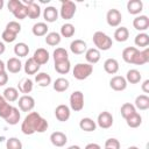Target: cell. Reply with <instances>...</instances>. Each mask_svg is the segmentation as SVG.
Returning <instances> with one entry per match:
<instances>
[{
	"label": "cell",
	"instance_id": "obj_1",
	"mask_svg": "<svg viewBox=\"0 0 149 149\" xmlns=\"http://www.w3.org/2000/svg\"><path fill=\"white\" fill-rule=\"evenodd\" d=\"M49 127L48 121L37 112H30L21 123V130L24 135H33L35 133H44Z\"/></svg>",
	"mask_w": 149,
	"mask_h": 149
},
{
	"label": "cell",
	"instance_id": "obj_2",
	"mask_svg": "<svg viewBox=\"0 0 149 149\" xmlns=\"http://www.w3.org/2000/svg\"><path fill=\"white\" fill-rule=\"evenodd\" d=\"M92 41L95 45V49H98L99 51L102 50V51H107L112 48L113 45V41L112 38L105 34L104 31H95L93 34V37H92Z\"/></svg>",
	"mask_w": 149,
	"mask_h": 149
},
{
	"label": "cell",
	"instance_id": "obj_3",
	"mask_svg": "<svg viewBox=\"0 0 149 149\" xmlns=\"http://www.w3.org/2000/svg\"><path fill=\"white\" fill-rule=\"evenodd\" d=\"M93 72V65L88 63H77L72 70V76L77 80H84L88 78Z\"/></svg>",
	"mask_w": 149,
	"mask_h": 149
},
{
	"label": "cell",
	"instance_id": "obj_4",
	"mask_svg": "<svg viewBox=\"0 0 149 149\" xmlns=\"http://www.w3.org/2000/svg\"><path fill=\"white\" fill-rule=\"evenodd\" d=\"M76 10H77V6L73 1L63 0L61 5V9H59V15L64 20H71L74 16Z\"/></svg>",
	"mask_w": 149,
	"mask_h": 149
},
{
	"label": "cell",
	"instance_id": "obj_5",
	"mask_svg": "<svg viewBox=\"0 0 149 149\" xmlns=\"http://www.w3.org/2000/svg\"><path fill=\"white\" fill-rule=\"evenodd\" d=\"M84 108V93L81 91H73L70 95V109L80 112Z\"/></svg>",
	"mask_w": 149,
	"mask_h": 149
},
{
	"label": "cell",
	"instance_id": "obj_6",
	"mask_svg": "<svg viewBox=\"0 0 149 149\" xmlns=\"http://www.w3.org/2000/svg\"><path fill=\"white\" fill-rule=\"evenodd\" d=\"M106 21L107 24L111 27H119L121 21H122V14L119 9L116 8H112L107 12L106 14Z\"/></svg>",
	"mask_w": 149,
	"mask_h": 149
},
{
	"label": "cell",
	"instance_id": "obj_7",
	"mask_svg": "<svg viewBox=\"0 0 149 149\" xmlns=\"http://www.w3.org/2000/svg\"><path fill=\"white\" fill-rule=\"evenodd\" d=\"M17 104L22 112H31L35 107V99L29 94H23L17 99Z\"/></svg>",
	"mask_w": 149,
	"mask_h": 149
},
{
	"label": "cell",
	"instance_id": "obj_8",
	"mask_svg": "<svg viewBox=\"0 0 149 149\" xmlns=\"http://www.w3.org/2000/svg\"><path fill=\"white\" fill-rule=\"evenodd\" d=\"M22 2L27 6V13H28V17L31 20L38 19L41 15V7L38 3H36L33 0H22Z\"/></svg>",
	"mask_w": 149,
	"mask_h": 149
},
{
	"label": "cell",
	"instance_id": "obj_9",
	"mask_svg": "<svg viewBox=\"0 0 149 149\" xmlns=\"http://www.w3.org/2000/svg\"><path fill=\"white\" fill-rule=\"evenodd\" d=\"M95 122H97V125H98L100 128H102V129L111 128L112 125H113V115H112L109 112L104 111V112H101V113L98 115Z\"/></svg>",
	"mask_w": 149,
	"mask_h": 149
},
{
	"label": "cell",
	"instance_id": "obj_10",
	"mask_svg": "<svg viewBox=\"0 0 149 149\" xmlns=\"http://www.w3.org/2000/svg\"><path fill=\"white\" fill-rule=\"evenodd\" d=\"M55 116L61 122L68 121L70 119V116H71V109H70V107L68 105H64V104L58 105L55 108Z\"/></svg>",
	"mask_w": 149,
	"mask_h": 149
},
{
	"label": "cell",
	"instance_id": "obj_11",
	"mask_svg": "<svg viewBox=\"0 0 149 149\" xmlns=\"http://www.w3.org/2000/svg\"><path fill=\"white\" fill-rule=\"evenodd\" d=\"M127 85H128V83L126 81V78L122 77V76H114L109 80L111 88L114 90V91H118V92L125 91L127 88Z\"/></svg>",
	"mask_w": 149,
	"mask_h": 149
},
{
	"label": "cell",
	"instance_id": "obj_12",
	"mask_svg": "<svg viewBox=\"0 0 149 149\" xmlns=\"http://www.w3.org/2000/svg\"><path fill=\"white\" fill-rule=\"evenodd\" d=\"M133 27L140 33H144L149 28V17L147 15H139L133 20Z\"/></svg>",
	"mask_w": 149,
	"mask_h": 149
},
{
	"label": "cell",
	"instance_id": "obj_13",
	"mask_svg": "<svg viewBox=\"0 0 149 149\" xmlns=\"http://www.w3.org/2000/svg\"><path fill=\"white\" fill-rule=\"evenodd\" d=\"M33 58L34 61L40 64V65H43L45 63H48L49 58H50V55H49V51L44 48H38L34 51V55H33Z\"/></svg>",
	"mask_w": 149,
	"mask_h": 149
},
{
	"label": "cell",
	"instance_id": "obj_14",
	"mask_svg": "<svg viewBox=\"0 0 149 149\" xmlns=\"http://www.w3.org/2000/svg\"><path fill=\"white\" fill-rule=\"evenodd\" d=\"M50 142L52 143V146L61 148V147H64L66 144L68 137L63 132H54L50 135Z\"/></svg>",
	"mask_w": 149,
	"mask_h": 149
},
{
	"label": "cell",
	"instance_id": "obj_15",
	"mask_svg": "<svg viewBox=\"0 0 149 149\" xmlns=\"http://www.w3.org/2000/svg\"><path fill=\"white\" fill-rule=\"evenodd\" d=\"M70 50L74 55H83L87 50V44L85 41L77 38L70 43Z\"/></svg>",
	"mask_w": 149,
	"mask_h": 149
},
{
	"label": "cell",
	"instance_id": "obj_16",
	"mask_svg": "<svg viewBox=\"0 0 149 149\" xmlns=\"http://www.w3.org/2000/svg\"><path fill=\"white\" fill-rule=\"evenodd\" d=\"M149 62V48H144L143 50H139L133 58L132 64L135 65H143Z\"/></svg>",
	"mask_w": 149,
	"mask_h": 149
},
{
	"label": "cell",
	"instance_id": "obj_17",
	"mask_svg": "<svg viewBox=\"0 0 149 149\" xmlns=\"http://www.w3.org/2000/svg\"><path fill=\"white\" fill-rule=\"evenodd\" d=\"M100 57H101L100 51H99L98 49H95V48H90V49H87V50L85 51V59H86V63H88V64H91V65L98 63V62L100 61Z\"/></svg>",
	"mask_w": 149,
	"mask_h": 149
},
{
	"label": "cell",
	"instance_id": "obj_18",
	"mask_svg": "<svg viewBox=\"0 0 149 149\" xmlns=\"http://www.w3.org/2000/svg\"><path fill=\"white\" fill-rule=\"evenodd\" d=\"M22 69V63L17 57H10L6 63V70L10 73H17Z\"/></svg>",
	"mask_w": 149,
	"mask_h": 149
},
{
	"label": "cell",
	"instance_id": "obj_19",
	"mask_svg": "<svg viewBox=\"0 0 149 149\" xmlns=\"http://www.w3.org/2000/svg\"><path fill=\"white\" fill-rule=\"evenodd\" d=\"M43 17L49 23L57 21L58 20V9H56V7H54V6L45 7L43 10Z\"/></svg>",
	"mask_w": 149,
	"mask_h": 149
},
{
	"label": "cell",
	"instance_id": "obj_20",
	"mask_svg": "<svg viewBox=\"0 0 149 149\" xmlns=\"http://www.w3.org/2000/svg\"><path fill=\"white\" fill-rule=\"evenodd\" d=\"M143 9V2L141 0H129L127 2V10L132 15H139Z\"/></svg>",
	"mask_w": 149,
	"mask_h": 149
},
{
	"label": "cell",
	"instance_id": "obj_21",
	"mask_svg": "<svg viewBox=\"0 0 149 149\" xmlns=\"http://www.w3.org/2000/svg\"><path fill=\"white\" fill-rule=\"evenodd\" d=\"M33 87H34V83L30 78H22L19 84H17V91L23 93V94H28L33 91Z\"/></svg>",
	"mask_w": 149,
	"mask_h": 149
},
{
	"label": "cell",
	"instance_id": "obj_22",
	"mask_svg": "<svg viewBox=\"0 0 149 149\" xmlns=\"http://www.w3.org/2000/svg\"><path fill=\"white\" fill-rule=\"evenodd\" d=\"M119 62L115 58H107L104 62V70L108 74H115L119 71Z\"/></svg>",
	"mask_w": 149,
	"mask_h": 149
},
{
	"label": "cell",
	"instance_id": "obj_23",
	"mask_svg": "<svg viewBox=\"0 0 149 149\" xmlns=\"http://www.w3.org/2000/svg\"><path fill=\"white\" fill-rule=\"evenodd\" d=\"M79 128L84 132H87V133L94 132L97 128V122L91 118H83L79 121Z\"/></svg>",
	"mask_w": 149,
	"mask_h": 149
},
{
	"label": "cell",
	"instance_id": "obj_24",
	"mask_svg": "<svg viewBox=\"0 0 149 149\" xmlns=\"http://www.w3.org/2000/svg\"><path fill=\"white\" fill-rule=\"evenodd\" d=\"M40 68H41V65H40V64H37V63L34 61V58H33V57L28 58V59L26 61L24 65H23L24 72H26L27 74H36V73L38 72Z\"/></svg>",
	"mask_w": 149,
	"mask_h": 149
},
{
	"label": "cell",
	"instance_id": "obj_25",
	"mask_svg": "<svg viewBox=\"0 0 149 149\" xmlns=\"http://www.w3.org/2000/svg\"><path fill=\"white\" fill-rule=\"evenodd\" d=\"M134 106L136 109L140 111H146L149 108V97L147 94H140L135 98Z\"/></svg>",
	"mask_w": 149,
	"mask_h": 149
},
{
	"label": "cell",
	"instance_id": "obj_26",
	"mask_svg": "<svg viewBox=\"0 0 149 149\" xmlns=\"http://www.w3.org/2000/svg\"><path fill=\"white\" fill-rule=\"evenodd\" d=\"M48 30H49V27H48V24L45 22H37L31 28V33L37 37L45 36L48 34Z\"/></svg>",
	"mask_w": 149,
	"mask_h": 149
},
{
	"label": "cell",
	"instance_id": "obj_27",
	"mask_svg": "<svg viewBox=\"0 0 149 149\" xmlns=\"http://www.w3.org/2000/svg\"><path fill=\"white\" fill-rule=\"evenodd\" d=\"M35 83L41 87H48L51 84V77L45 72H38L35 74Z\"/></svg>",
	"mask_w": 149,
	"mask_h": 149
},
{
	"label": "cell",
	"instance_id": "obj_28",
	"mask_svg": "<svg viewBox=\"0 0 149 149\" xmlns=\"http://www.w3.org/2000/svg\"><path fill=\"white\" fill-rule=\"evenodd\" d=\"M2 97H3V99H5L7 102H13V101H16V100L19 99V91H17V88L9 86V87L5 88Z\"/></svg>",
	"mask_w": 149,
	"mask_h": 149
},
{
	"label": "cell",
	"instance_id": "obj_29",
	"mask_svg": "<svg viewBox=\"0 0 149 149\" xmlns=\"http://www.w3.org/2000/svg\"><path fill=\"white\" fill-rule=\"evenodd\" d=\"M129 37V30L127 27H119L114 31V40L116 42H126Z\"/></svg>",
	"mask_w": 149,
	"mask_h": 149
},
{
	"label": "cell",
	"instance_id": "obj_30",
	"mask_svg": "<svg viewBox=\"0 0 149 149\" xmlns=\"http://www.w3.org/2000/svg\"><path fill=\"white\" fill-rule=\"evenodd\" d=\"M125 78H126V81H127V83H130V84H137V83L141 81L142 76H141V73H140L139 70H136V69H130V70L127 71Z\"/></svg>",
	"mask_w": 149,
	"mask_h": 149
},
{
	"label": "cell",
	"instance_id": "obj_31",
	"mask_svg": "<svg viewBox=\"0 0 149 149\" xmlns=\"http://www.w3.org/2000/svg\"><path fill=\"white\" fill-rule=\"evenodd\" d=\"M62 41V36L59 35V33L57 31H50L45 35V43L50 47H56L61 43Z\"/></svg>",
	"mask_w": 149,
	"mask_h": 149
},
{
	"label": "cell",
	"instance_id": "obj_32",
	"mask_svg": "<svg viewBox=\"0 0 149 149\" xmlns=\"http://www.w3.org/2000/svg\"><path fill=\"white\" fill-rule=\"evenodd\" d=\"M139 51V49L136 47H127L122 50V59L128 63V64H132L133 62V58L134 56L136 55V52Z\"/></svg>",
	"mask_w": 149,
	"mask_h": 149
},
{
	"label": "cell",
	"instance_id": "obj_33",
	"mask_svg": "<svg viewBox=\"0 0 149 149\" xmlns=\"http://www.w3.org/2000/svg\"><path fill=\"white\" fill-rule=\"evenodd\" d=\"M54 90L56 91V92H65L68 88H69V86H70V83H69V80L66 79V78H63V77H59V78H57L55 81H54Z\"/></svg>",
	"mask_w": 149,
	"mask_h": 149
},
{
	"label": "cell",
	"instance_id": "obj_34",
	"mask_svg": "<svg viewBox=\"0 0 149 149\" xmlns=\"http://www.w3.org/2000/svg\"><path fill=\"white\" fill-rule=\"evenodd\" d=\"M20 119H21V113H20L19 108L13 106V108H12V111H10L9 115H8V116L5 119V121H6L8 125H12V126H14V125L19 123Z\"/></svg>",
	"mask_w": 149,
	"mask_h": 149
},
{
	"label": "cell",
	"instance_id": "obj_35",
	"mask_svg": "<svg viewBox=\"0 0 149 149\" xmlns=\"http://www.w3.org/2000/svg\"><path fill=\"white\" fill-rule=\"evenodd\" d=\"M126 123H127V126L130 127V128H137V127H140L141 123H142V116L140 115V113L135 112L134 114H132L130 116H128V118L126 119Z\"/></svg>",
	"mask_w": 149,
	"mask_h": 149
},
{
	"label": "cell",
	"instance_id": "obj_36",
	"mask_svg": "<svg viewBox=\"0 0 149 149\" xmlns=\"http://www.w3.org/2000/svg\"><path fill=\"white\" fill-rule=\"evenodd\" d=\"M134 43L136 47L140 48H148L149 45V35L147 33H140L135 36L134 38Z\"/></svg>",
	"mask_w": 149,
	"mask_h": 149
},
{
	"label": "cell",
	"instance_id": "obj_37",
	"mask_svg": "<svg viewBox=\"0 0 149 149\" xmlns=\"http://www.w3.org/2000/svg\"><path fill=\"white\" fill-rule=\"evenodd\" d=\"M52 58H54V62H55V63L69 59L68 50L64 49V48H56V49L54 50V52H52Z\"/></svg>",
	"mask_w": 149,
	"mask_h": 149
},
{
	"label": "cell",
	"instance_id": "obj_38",
	"mask_svg": "<svg viewBox=\"0 0 149 149\" xmlns=\"http://www.w3.org/2000/svg\"><path fill=\"white\" fill-rule=\"evenodd\" d=\"M14 54L17 57H26L29 54V47L24 42H19L14 45Z\"/></svg>",
	"mask_w": 149,
	"mask_h": 149
},
{
	"label": "cell",
	"instance_id": "obj_39",
	"mask_svg": "<svg viewBox=\"0 0 149 149\" xmlns=\"http://www.w3.org/2000/svg\"><path fill=\"white\" fill-rule=\"evenodd\" d=\"M55 70H56V72H58L61 74L69 73L70 70H71V63H70V61L66 59V61H62V62L55 63Z\"/></svg>",
	"mask_w": 149,
	"mask_h": 149
},
{
	"label": "cell",
	"instance_id": "obj_40",
	"mask_svg": "<svg viewBox=\"0 0 149 149\" xmlns=\"http://www.w3.org/2000/svg\"><path fill=\"white\" fill-rule=\"evenodd\" d=\"M74 33H76L74 26H73L72 23L68 22V23H64V24L61 27V33H59V35H61L62 37L69 38V37H72V36L74 35Z\"/></svg>",
	"mask_w": 149,
	"mask_h": 149
},
{
	"label": "cell",
	"instance_id": "obj_41",
	"mask_svg": "<svg viewBox=\"0 0 149 149\" xmlns=\"http://www.w3.org/2000/svg\"><path fill=\"white\" fill-rule=\"evenodd\" d=\"M136 112V108H135V106L133 105V104H130V102H125L122 106H121V108H120V113H121V115H122V118L126 120L128 116H130L132 114H134Z\"/></svg>",
	"mask_w": 149,
	"mask_h": 149
},
{
	"label": "cell",
	"instance_id": "obj_42",
	"mask_svg": "<svg viewBox=\"0 0 149 149\" xmlns=\"http://www.w3.org/2000/svg\"><path fill=\"white\" fill-rule=\"evenodd\" d=\"M12 108H13V106H12L9 102H7L5 99H2V100L0 101V118H2V119L5 120V119L9 115Z\"/></svg>",
	"mask_w": 149,
	"mask_h": 149
},
{
	"label": "cell",
	"instance_id": "obj_43",
	"mask_svg": "<svg viewBox=\"0 0 149 149\" xmlns=\"http://www.w3.org/2000/svg\"><path fill=\"white\" fill-rule=\"evenodd\" d=\"M6 149H22V142L17 137H9L6 141Z\"/></svg>",
	"mask_w": 149,
	"mask_h": 149
},
{
	"label": "cell",
	"instance_id": "obj_44",
	"mask_svg": "<svg viewBox=\"0 0 149 149\" xmlns=\"http://www.w3.org/2000/svg\"><path fill=\"white\" fill-rule=\"evenodd\" d=\"M13 15L15 16V19H19V20H23L28 16V13H27V6L22 2V5L13 13Z\"/></svg>",
	"mask_w": 149,
	"mask_h": 149
},
{
	"label": "cell",
	"instance_id": "obj_45",
	"mask_svg": "<svg viewBox=\"0 0 149 149\" xmlns=\"http://www.w3.org/2000/svg\"><path fill=\"white\" fill-rule=\"evenodd\" d=\"M5 29H7L8 31H10V33H14V34H19L20 31H21V24L17 22V21H9L7 24H6V28Z\"/></svg>",
	"mask_w": 149,
	"mask_h": 149
},
{
	"label": "cell",
	"instance_id": "obj_46",
	"mask_svg": "<svg viewBox=\"0 0 149 149\" xmlns=\"http://www.w3.org/2000/svg\"><path fill=\"white\" fill-rule=\"evenodd\" d=\"M16 34H14V33H10V31H8L7 29H5L3 31H2V35H1V37H2V41L3 42H7V43H12V42H14L15 40H16Z\"/></svg>",
	"mask_w": 149,
	"mask_h": 149
},
{
	"label": "cell",
	"instance_id": "obj_47",
	"mask_svg": "<svg viewBox=\"0 0 149 149\" xmlns=\"http://www.w3.org/2000/svg\"><path fill=\"white\" fill-rule=\"evenodd\" d=\"M105 148H107V149H120V142H119V140H116L114 137L107 139L106 142H105Z\"/></svg>",
	"mask_w": 149,
	"mask_h": 149
},
{
	"label": "cell",
	"instance_id": "obj_48",
	"mask_svg": "<svg viewBox=\"0 0 149 149\" xmlns=\"http://www.w3.org/2000/svg\"><path fill=\"white\" fill-rule=\"evenodd\" d=\"M21 5H22V1H21V0H9L8 3H7V8H8V10L13 14Z\"/></svg>",
	"mask_w": 149,
	"mask_h": 149
},
{
	"label": "cell",
	"instance_id": "obj_49",
	"mask_svg": "<svg viewBox=\"0 0 149 149\" xmlns=\"http://www.w3.org/2000/svg\"><path fill=\"white\" fill-rule=\"evenodd\" d=\"M8 81V74L6 71L0 72V86H5Z\"/></svg>",
	"mask_w": 149,
	"mask_h": 149
},
{
	"label": "cell",
	"instance_id": "obj_50",
	"mask_svg": "<svg viewBox=\"0 0 149 149\" xmlns=\"http://www.w3.org/2000/svg\"><path fill=\"white\" fill-rule=\"evenodd\" d=\"M142 91L144 93H149V79H146L143 83H142V86H141Z\"/></svg>",
	"mask_w": 149,
	"mask_h": 149
},
{
	"label": "cell",
	"instance_id": "obj_51",
	"mask_svg": "<svg viewBox=\"0 0 149 149\" xmlns=\"http://www.w3.org/2000/svg\"><path fill=\"white\" fill-rule=\"evenodd\" d=\"M84 149H101V147L98 143H88Z\"/></svg>",
	"mask_w": 149,
	"mask_h": 149
},
{
	"label": "cell",
	"instance_id": "obj_52",
	"mask_svg": "<svg viewBox=\"0 0 149 149\" xmlns=\"http://www.w3.org/2000/svg\"><path fill=\"white\" fill-rule=\"evenodd\" d=\"M5 50H6V47H5V43L0 41V55H2V54L5 52Z\"/></svg>",
	"mask_w": 149,
	"mask_h": 149
},
{
	"label": "cell",
	"instance_id": "obj_53",
	"mask_svg": "<svg viewBox=\"0 0 149 149\" xmlns=\"http://www.w3.org/2000/svg\"><path fill=\"white\" fill-rule=\"evenodd\" d=\"M3 71H6V64L0 59V72H3Z\"/></svg>",
	"mask_w": 149,
	"mask_h": 149
},
{
	"label": "cell",
	"instance_id": "obj_54",
	"mask_svg": "<svg viewBox=\"0 0 149 149\" xmlns=\"http://www.w3.org/2000/svg\"><path fill=\"white\" fill-rule=\"evenodd\" d=\"M66 149H80V147H79V146L73 144V146H70V147H69V148H66Z\"/></svg>",
	"mask_w": 149,
	"mask_h": 149
},
{
	"label": "cell",
	"instance_id": "obj_55",
	"mask_svg": "<svg viewBox=\"0 0 149 149\" xmlns=\"http://www.w3.org/2000/svg\"><path fill=\"white\" fill-rule=\"evenodd\" d=\"M3 5H5V2H3V0H0V10L3 8Z\"/></svg>",
	"mask_w": 149,
	"mask_h": 149
},
{
	"label": "cell",
	"instance_id": "obj_56",
	"mask_svg": "<svg viewBox=\"0 0 149 149\" xmlns=\"http://www.w3.org/2000/svg\"><path fill=\"white\" fill-rule=\"evenodd\" d=\"M127 149H139L137 147H135V146H132V147H128Z\"/></svg>",
	"mask_w": 149,
	"mask_h": 149
},
{
	"label": "cell",
	"instance_id": "obj_57",
	"mask_svg": "<svg viewBox=\"0 0 149 149\" xmlns=\"http://www.w3.org/2000/svg\"><path fill=\"white\" fill-rule=\"evenodd\" d=\"M2 99H3V97H2V95H0V101H1Z\"/></svg>",
	"mask_w": 149,
	"mask_h": 149
},
{
	"label": "cell",
	"instance_id": "obj_58",
	"mask_svg": "<svg viewBox=\"0 0 149 149\" xmlns=\"http://www.w3.org/2000/svg\"><path fill=\"white\" fill-rule=\"evenodd\" d=\"M105 149H107V148H105Z\"/></svg>",
	"mask_w": 149,
	"mask_h": 149
}]
</instances>
